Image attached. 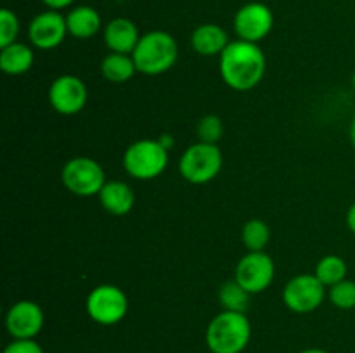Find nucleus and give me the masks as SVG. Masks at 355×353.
Returning <instances> with one entry per match:
<instances>
[{"mask_svg": "<svg viewBox=\"0 0 355 353\" xmlns=\"http://www.w3.org/2000/svg\"><path fill=\"white\" fill-rule=\"evenodd\" d=\"M180 175L191 183H207L214 180L222 170V152L217 144L198 142L189 145L180 156Z\"/></svg>", "mask_w": 355, "mask_h": 353, "instance_id": "5", "label": "nucleus"}, {"mask_svg": "<svg viewBox=\"0 0 355 353\" xmlns=\"http://www.w3.org/2000/svg\"><path fill=\"white\" fill-rule=\"evenodd\" d=\"M61 179L66 189L80 197L99 196L106 183L103 166L96 159L85 158V156L66 161V165L62 166Z\"/></svg>", "mask_w": 355, "mask_h": 353, "instance_id": "6", "label": "nucleus"}, {"mask_svg": "<svg viewBox=\"0 0 355 353\" xmlns=\"http://www.w3.org/2000/svg\"><path fill=\"white\" fill-rule=\"evenodd\" d=\"M19 17L10 9L0 10V47L14 44L19 35Z\"/></svg>", "mask_w": 355, "mask_h": 353, "instance_id": "25", "label": "nucleus"}, {"mask_svg": "<svg viewBox=\"0 0 355 353\" xmlns=\"http://www.w3.org/2000/svg\"><path fill=\"white\" fill-rule=\"evenodd\" d=\"M66 35H68L66 16H62L59 10L49 9L37 14L28 26V38L31 45L40 51H52L59 47L64 42Z\"/></svg>", "mask_w": 355, "mask_h": 353, "instance_id": "12", "label": "nucleus"}, {"mask_svg": "<svg viewBox=\"0 0 355 353\" xmlns=\"http://www.w3.org/2000/svg\"><path fill=\"white\" fill-rule=\"evenodd\" d=\"M252 338V324L239 311H220L207 329V345L211 353H241Z\"/></svg>", "mask_w": 355, "mask_h": 353, "instance_id": "3", "label": "nucleus"}, {"mask_svg": "<svg viewBox=\"0 0 355 353\" xmlns=\"http://www.w3.org/2000/svg\"><path fill=\"white\" fill-rule=\"evenodd\" d=\"M33 62V51L21 42H14L7 47H2V52H0V68L7 75H23V73L30 71Z\"/></svg>", "mask_w": 355, "mask_h": 353, "instance_id": "18", "label": "nucleus"}, {"mask_svg": "<svg viewBox=\"0 0 355 353\" xmlns=\"http://www.w3.org/2000/svg\"><path fill=\"white\" fill-rule=\"evenodd\" d=\"M198 138L200 142H207V144H217L224 135V125L217 114H207L198 123Z\"/></svg>", "mask_w": 355, "mask_h": 353, "instance_id": "24", "label": "nucleus"}, {"mask_svg": "<svg viewBox=\"0 0 355 353\" xmlns=\"http://www.w3.org/2000/svg\"><path fill=\"white\" fill-rule=\"evenodd\" d=\"M326 286L315 273H300L288 280L283 289V301L295 314H311L324 301Z\"/></svg>", "mask_w": 355, "mask_h": 353, "instance_id": "8", "label": "nucleus"}, {"mask_svg": "<svg viewBox=\"0 0 355 353\" xmlns=\"http://www.w3.org/2000/svg\"><path fill=\"white\" fill-rule=\"evenodd\" d=\"M218 301L227 311H239V314H246L250 307V293L238 284V280L232 279L227 280L224 286L218 291Z\"/></svg>", "mask_w": 355, "mask_h": 353, "instance_id": "21", "label": "nucleus"}, {"mask_svg": "<svg viewBox=\"0 0 355 353\" xmlns=\"http://www.w3.org/2000/svg\"><path fill=\"white\" fill-rule=\"evenodd\" d=\"M347 225H349L350 232H354L355 234V201L350 204L349 211H347Z\"/></svg>", "mask_w": 355, "mask_h": 353, "instance_id": "28", "label": "nucleus"}, {"mask_svg": "<svg viewBox=\"0 0 355 353\" xmlns=\"http://www.w3.org/2000/svg\"><path fill=\"white\" fill-rule=\"evenodd\" d=\"M236 35L239 40L259 44L267 35L270 33L274 26V14L266 3L250 2L245 3L234 16Z\"/></svg>", "mask_w": 355, "mask_h": 353, "instance_id": "10", "label": "nucleus"}, {"mask_svg": "<svg viewBox=\"0 0 355 353\" xmlns=\"http://www.w3.org/2000/svg\"><path fill=\"white\" fill-rule=\"evenodd\" d=\"M101 14L97 9L90 6H78L69 9L66 14V26H68V35L78 40H89L96 37L101 30Z\"/></svg>", "mask_w": 355, "mask_h": 353, "instance_id": "16", "label": "nucleus"}, {"mask_svg": "<svg viewBox=\"0 0 355 353\" xmlns=\"http://www.w3.org/2000/svg\"><path fill=\"white\" fill-rule=\"evenodd\" d=\"M87 97H89L87 85L75 75L58 76L49 89V102L52 109L64 116L80 113L85 107Z\"/></svg>", "mask_w": 355, "mask_h": 353, "instance_id": "11", "label": "nucleus"}, {"mask_svg": "<svg viewBox=\"0 0 355 353\" xmlns=\"http://www.w3.org/2000/svg\"><path fill=\"white\" fill-rule=\"evenodd\" d=\"M73 2H75V0H42V3H45L47 9L52 10H62L66 9V7L71 6Z\"/></svg>", "mask_w": 355, "mask_h": 353, "instance_id": "27", "label": "nucleus"}, {"mask_svg": "<svg viewBox=\"0 0 355 353\" xmlns=\"http://www.w3.org/2000/svg\"><path fill=\"white\" fill-rule=\"evenodd\" d=\"M2 353H45L35 339H14L3 348Z\"/></svg>", "mask_w": 355, "mask_h": 353, "instance_id": "26", "label": "nucleus"}, {"mask_svg": "<svg viewBox=\"0 0 355 353\" xmlns=\"http://www.w3.org/2000/svg\"><path fill=\"white\" fill-rule=\"evenodd\" d=\"M168 165V149L159 138H142L128 145L123 154V168L137 180H153L162 175Z\"/></svg>", "mask_w": 355, "mask_h": 353, "instance_id": "4", "label": "nucleus"}, {"mask_svg": "<svg viewBox=\"0 0 355 353\" xmlns=\"http://www.w3.org/2000/svg\"><path fill=\"white\" fill-rule=\"evenodd\" d=\"M243 244L248 251H263L266 246L269 244L270 239V228L266 221L259 220V218H253L248 220L243 227L241 232Z\"/></svg>", "mask_w": 355, "mask_h": 353, "instance_id": "22", "label": "nucleus"}, {"mask_svg": "<svg viewBox=\"0 0 355 353\" xmlns=\"http://www.w3.org/2000/svg\"><path fill=\"white\" fill-rule=\"evenodd\" d=\"M99 201L107 213L114 217H123L134 208L135 194L130 185L120 180H111L104 183L103 190L99 192Z\"/></svg>", "mask_w": 355, "mask_h": 353, "instance_id": "17", "label": "nucleus"}, {"mask_svg": "<svg viewBox=\"0 0 355 353\" xmlns=\"http://www.w3.org/2000/svg\"><path fill=\"white\" fill-rule=\"evenodd\" d=\"M347 272H349V269H347V263L342 256L328 255L319 260L314 273L326 287H333L335 284L347 279Z\"/></svg>", "mask_w": 355, "mask_h": 353, "instance_id": "20", "label": "nucleus"}, {"mask_svg": "<svg viewBox=\"0 0 355 353\" xmlns=\"http://www.w3.org/2000/svg\"><path fill=\"white\" fill-rule=\"evenodd\" d=\"M229 44L231 42H229L227 31L215 23L200 24L191 35V45L194 52L205 57L220 55Z\"/></svg>", "mask_w": 355, "mask_h": 353, "instance_id": "15", "label": "nucleus"}, {"mask_svg": "<svg viewBox=\"0 0 355 353\" xmlns=\"http://www.w3.org/2000/svg\"><path fill=\"white\" fill-rule=\"evenodd\" d=\"M137 68L132 54H118L110 52L101 62V73L111 83H125L135 75Z\"/></svg>", "mask_w": 355, "mask_h": 353, "instance_id": "19", "label": "nucleus"}, {"mask_svg": "<svg viewBox=\"0 0 355 353\" xmlns=\"http://www.w3.org/2000/svg\"><path fill=\"white\" fill-rule=\"evenodd\" d=\"M44 310L35 301L21 300L9 308L6 317L7 332L14 339H35L44 329Z\"/></svg>", "mask_w": 355, "mask_h": 353, "instance_id": "13", "label": "nucleus"}, {"mask_svg": "<svg viewBox=\"0 0 355 353\" xmlns=\"http://www.w3.org/2000/svg\"><path fill=\"white\" fill-rule=\"evenodd\" d=\"M349 134H350V142H352V145H354V149H355V116L352 118V123H350Z\"/></svg>", "mask_w": 355, "mask_h": 353, "instance_id": "29", "label": "nucleus"}, {"mask_svg": "<svg viewBox=\"0 0 355 353\" xmlns=\"http://www.w3.org/2000/svg\"><path fill=\"white\" fill-rule=\"evenodd\" d=\"M329 300L340 310H352L355 308V282L354 280H342L329 287Z\"/></svg>", "mask_w": 355, "mask_h": 353, "instance_id": "23", "label": "nucleus"}, {"mask_svg": "<svg viewBox=\"0 0 355 353\" xmlns=\"http://www.w3.org/2000/svg\"><path fill=\"white\" fill-rule=\"evenodd\" d=\"M300 353H329L326 352V350H319V348H309V350H304V352Z\"/></svg>", "mask_w": 355, "mask_h": 353, "instance_id": "30", "label": "nucleus"}, {"mask_svg": "<svg viewBox=\"0 0 355 353\" xmlns=\"http://www.w3.org/2000/svg\"><path fill=\"white\" fill-rule=\"evenodd\" d=\"M141 37L137 24L128 17H114L104 26V44L118 54H132Z\"/></svg>", "mask_w": 355, "mask_h": 353, "instance_id": "14", "label": "nucleus"}, {"mask_svg": "<svg viewBox=\"0 0 355 353\" xmlns=\"http://www.w3.org/2000/svg\"><path fill=\"white\" fill-rule=\"evenodd\" d=\"M135 68L142 75H162L175 64L179 47L175 38L162 30L148 31L141 37L137 47L132 52Z\"/></svg>", "mask_w": 355, "mask_h": 353, "instance_id": "2", "label": "nucleus"}, {"mask_svg": "<svg viewBox=\"0 0 355 353\" xmlns=\"http://www.w3.org/2000/svg\"><path fill=\"white\" fill-rule=\"evenodd\" d=\"M352 85H354V90H355V71H354V75H352Z\"/></svg>", "mask_w": 355, "mask_h": 353, "instance_id": "31", "label": "nucleus"}, {"mask_svg": "<svg viewBox=\"0 0 355 353\" xmlns=\"http://www.w3.org/2000/svg\"><path fill=\"white\" fill-rule=\"evenodd\" d=\"M274 272V260L266 251H248L236 265L234 279L250 294H259L272 284Z\"/></svg>", "mask_w": 355, "mask_h": 353, "instance_id": "9", "label": "nucleus"}, {"mask_svg": "<svg viewBox=\"0 0 355 353\" xmlns=\"http://www.w3.org/2000/svg\"><path fill=\"white\" fill-rule=\"evenodd\" d=\"M220 75L225 85L238 92L252 90L266 75V55L259 44L234 40L220 54Z\"/></svg>", "mask_w": 355, "mask_h": 353, "instance_id": "1", "label": "nucleus"}, {"mask_svg": "<svg viewBox=\"0 0 355 353\" xmlns=\"http://www.w3.org/2000/svg\"><path fill=\"white\" fill-rule=\"evenodd\" d=\"M128 311V298L120 287L103 284L90 291L87 298V314L101 325H114L123 320Z\"/></svg>", "mask_w": 355, "mask_h": 353, "instance_id": "7", "label": "nucleus"}]
</instances>
